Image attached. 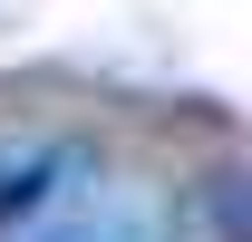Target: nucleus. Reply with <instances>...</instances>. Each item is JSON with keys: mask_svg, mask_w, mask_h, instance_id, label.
I'll return each mask as SVG.
<instances>
[{"mask_svg": "<svg viewBox=\"0 0 252 242\" xmlns=\"http://www.w3.org/2000/svg\"><path fill=\"white\" fill-rule=\"evenodd\" d=\"M0 242H175V213L97 146H30L0 165Z\"/></svg>", "mask_w": 252, "mask_h": 242, "instance_id": "f257e3e1", "label": "nucleus"}]
</instances>
